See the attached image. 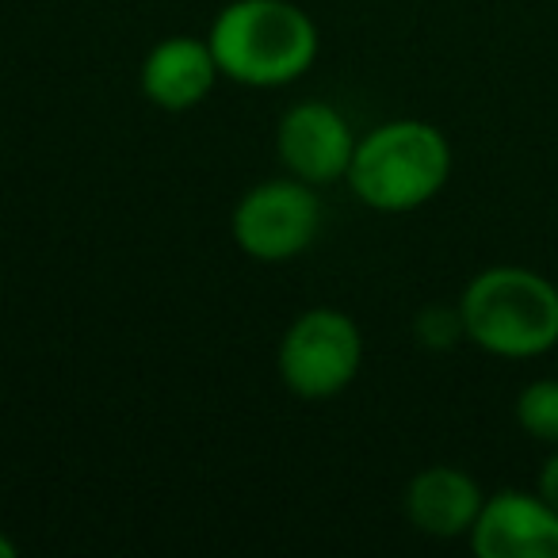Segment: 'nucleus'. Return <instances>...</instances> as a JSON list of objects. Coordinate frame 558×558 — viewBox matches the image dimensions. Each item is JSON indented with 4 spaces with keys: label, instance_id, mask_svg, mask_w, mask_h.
I'll use <instances>...</instances> for the list:
<instances>
[{
    "label": "nucleus",
    "instance_id": "6",
    "mask_svg": "<svg viewBox=\"0 0 558 558\" xmlns=\"http://www.w3.org/2000/svg\"><path fill=\"white\" fill-rule=\"evenodd\" d=\"M276 154L288 177L311 187L344 180L349 161L356 154V134L349 119L326 100H303L283 111L276 126Z\"/></svg>",
    "mask_w": 558,
    "mask_h": 558
},
{
    "label": "nucleus",
    "instance_id": "12",
    "mask_svg": "<svg viewBox=\"0 0 558 558\" xmlns=\"http://www.w3.org/2000/svg\"><path fill=\"white\" fill-rule=\"evenodd\" d=\"M535 489H539V494L558 509V448H550V456L543 459L539 478H535Z\"/></svg>",
    "mask_w": 558,
    "mask_h": 558
},
{
    "label": "nucleus",
    "instance_id": "3",
    "mask_svg": "<svg viewBox=\"0 0 558 558\" xmlns=\"http://www.w3.org/2000/svg\"><path fill=\"white\" fill-rule=\"evenodd\" d=\"M451 165V142L440 126L425 119H390L356 138L344 184L379 215H410L448 187Z\"/></svg>",
    "mask_w": 558,
    "mask_h": 558
},
{
    "label": "nucleus",
    "instance_id": "13",
    "mask_svg": "<svg viewBox=\"0 0 558 558\" xmlns=\"http://www.w3.org/2000/svg\"><path fill=\"white\" fill-rule=\"evenodd\" d=\"M16 550H20V547H16V543H12V539H9V535L0 532V558H16Z\"/></svg>",
    "mask_w": 558,
    "mask_h": 558
},
{
    "label": "nucleus",
    "instance_id": "1",
    "mask_svg": "<svg viewBox=\"0 0 558 558\" xmlns=\"http://www.w3.org/2000/svg\"><path fill=\"white\" fill-rule=\"evenodd\" d=\"M218 73L245 88L295 85L318 62V24L295 0H230L210 24Z\"/></svg>",
    "mask_w": 558,
    "mask_h": 558
},
{
    "label": "nucleus",
    "instance_id": "2",
    "mask_svg": "<svg viewBox=\"0 0 558 558\" xmlns=\"http://www.w3.org/2000/svg\"><path fill=\"white\" fill-rule=\"evenodd\" d=\"M463 333L497 360H539L558 349V288L524 264H494L459 295Z\"/></svg>",
    "mask_w": 558,
    "mask_h": 558
},
{
    "label": "nucleus",
    "instance_id": "7",
    "mask_svg": "<svg viewBox=\"0 0 558 558\" xmlns=\"http://www.w3.org/2000/svg\"><path fill=\"white\" fill-rule=\"evenodd\" d=\"M466 539L478 558H558V509L539 489H497Z\"/></svg>",
    "mask_w": 558,
    "mask_h": 558
},
{
    "label": "nucleus",
    "instance_id": "4",
    "mask_svg": "<svg viewBox=\"0 0 558 558\" xmlns=\"http://www.w3.org/2000/svg\"><path fill=\"white\" fill-rule=\"evenodd\" d=\"M283 387L303 402H326L349 390L364 367V333L344 311L311 306L288 326L276 352Z\"/></svg>",
    "mask_w": 558,
    "mask_h": 558
},
{
    "label": "nucleus",
    "instance_id": "9",
    "mask_svg": "<svg viewBox=\"0 0 558 558\" xmlns=\"http://www.w3.org/2000/svg\"><path fill=\"white\" fill-rule=\"evenodd\" d=\"M482 486L463 466L436 463L425 466L405 486V517L428 539H459L471 535L474 520L482 512Z\"/></svg>",
    "mask_w": 558,
    "mask_h": 558
},
{
    "label": "nucleus",
    "instance_id": "8",
    "mask_svg": "<svg viewBox=\"0 0 558 558\" xmlns=\"http://www.w3.org/2000/svg\"><path fill=\"white\" fill-rule=\"evenodd\" d=\"M218 73V62L210 54L207 39L195 35H169L146 58H142L138 85L154 108L161 111H192L210 96Z\"/></svg>",
    "mask_w": 558,
    "mask_h": 558
},
{
    "label": "nucleus",
    "instance_id": "11",
    "mask_svg": "<svg viewBox=\"0 0 558 558\" xmlns=\"http://www.w3.org/2000/svg\"><path fill=\"white\" fill-rule=\"evenodd\" d=\"M417 341L425 349H451L463 333V318H459V306H428V311L417 314V326H413Z\"/></svg>",
    "mask_w": 558,
    "mask_h": 558
},
{
    "label": "nucleus",
    "instance_id": "10",
    "mask_svg": "<svg viewBox=\"0 0 558 558\" xmlns=\"http://www.w3.org/2000/svg\"><path fill=\"white\" fill-rule=\"evenodd\" d=\"M517 425L524 436L558 448V379H532L517 395Z\"/></svg>",
    "mask_w": 558,
    "mask_h": 558
},
{
    "label": "nucleus",
    "instance_id": "5",
    "mask_svg": "<svg viewBox=\"0 0 558 558\" xmlns=\"http://www.w3.org/2000/svg\"><path fill=\"white\" fill-rule=\"evenodd\" d=\"M322 230V203L311 184L276 177L253 184L230 215L233 245L260 264H283L303 256Z\"/></svg>",
    "mask_w": 558,
    "mask_h": 558
}]
</instances>
